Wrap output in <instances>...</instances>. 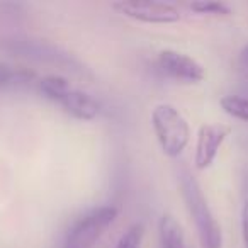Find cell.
<instances>
[{
	"instance_id": "cell-1",
	"label": "cell",
	"mask_w": 248,
	"mask_h": 248,
	"mask_svg": "<svg viewBox=\"0 0 248 248\" xmlns=\"http://www.w3.org/2000/svg\"><path fill=\"white\" fill-rule=\"evenodd\" d=\"M179 187L186 207L189 211L190 219L194 221L197 236H199L202 248H221L223 247V231L219 223L214 217L207 199L202 192V187L197 182L194 173L187 167H180L179 172Z\"/></svg>"
},
{
	"instance_id": "cell-2",
	"label": "cell",
	"mask_w": 248,
	"mask_h": 248,
	"mask_svg": "<svg viewBox=\"0 0 248 248\" xmlns=\"http://www.w3.org/2000/svg\"><path fill=\"white\" fill-rule=\"evenodd\" d=\"M39 90L46 99L60 104L65 112L80 121H92L99 116L100 104L87 92L72 87V83L60 75H48L39 80Z\"/></svg>"
},
{
	"instance_id": "cell-3",
	"label": "cell",
	"mask_w": 248,
	"mask_h": 248,
	"mask_svg": "<svg viewBox=\"0 0 248 248\" xmlns=\"http://www.w3.org/2000/svg\"><path fill=\"white\" fill-rule=\"evenodd\" d=\"M152 126L162 152L170 158L182 155L190 140L187 119L172 104H158L152 112Z\"/></svg>"
},
{
	"instance_id": "cell-4",
	"label": "cell",
	"mask_w": 248,
	"mask_h": 248,
	"mask_svg": "<svg viewBox=\"0 0 248 248\" xmlns=\"http://www.w3.org/2000/svg\"><path fill=\"white\" fill-rule=\"evenodd\" d=\"M117 207L100 206L83 214L66 233L63 248H92L116 221Z\"/></svg>"
},
{
	"instance_id": "cell-5",
	"label": "cell",
	"mask_w": 248,
	"mask_h": 248,
	"mask_svg": "<svg viewBox=\"0 0 248 248\" xmlns=\"http://www.w3.org/2000/svg\"><path fill=\"white\" fill-rule=\"evenodd\" d=\"M0 46L5 51L12 53L14 56L53 63V65L66 66V68H78L80 66L73 56H70L66 51L60 49L58 46L46 41V39L28 38V36H11V38L2 39Z\"/></svg>"
},
{
	"instance_id": "cell-6",
	"label": "cell",
	"mask_w": 248,
	"mask_h": 248,
	"mask_svg": "<svg viewBox=\"0 0 248 248\" xmlns=\"http://www.w3.org/2000/svg\"><path fill=\"white\" fill-rule=\"evenodd\" d=\"M119 14L146 24H173L180 19V11L173 4L150 0V2H116L112 4Z\"/></svg>"
},
{
	"instance_id": "cell-7",
	"label": "cell",
	"mask_w": 248,
	"mask_h": 248,
	"mask_svg": "<svg viewBox=\"0 0 248 248\" xmlns=\"http://www.w3.org/2000/svg\"><path fill=\"white\" fill-rule=\"evenodd\" d=\"M158 65L167 75L182 83H199L206 77L202 65L199 62H196L192 56L175 51V49L160 51Z\"/></svg>"
},
{
	"instance_id": "cell-8",
	"label": "cell",
	"mask_w": 248,
	"mask_h": 248,
	"mask_svg": "<svg viewBox=\"0 0 248 248\" xmlns=\"http://www.w3.org/2000/svg\"><path fill=\"white\" fill-rule=\"evenodd\" d=\"M228 136V128L219 124H204L199 128L196 141V155L194 165L197 170H206L216 160L219 148Z\"/></svg>"
},
{
	"instance_id": "cell-9",
	"label": "cell",
	"mask_w": 248,
	"mask_h": 248,
	"mask_svg": "<svg viewBox=\"0 0 248 248\" xmlns=\"http://www.w3.org/2000/svg\"><path fill=\"white\" fill-rule=\"evenodd\" d=\"M160 241L162 248H186L182 226L172 214H163L160 219Z\"/></svg>"
},
{
	"instance_id": "cell-10",
	"label": "cell",
	"mask_w": 248,
	"mask_h": 248,
	"mask_svg": "<svg viewBox=\"0 0 248 248\" xmlns=\"http://www.w3.org/2000/svg\"><path fill=\"white\" fill-rule=\"evenodd\" d=\"M34 73L26 68H14V66L0 63V89L5 87H24L34 80Z\"/></svg>"
},
{
	"instance_id": "cell-11",
	"label": "cell",
	"mask_w": 248,
	"mask_h": 248,
	"mask_svg": "<svg viewBox=\"0 0 248 248\" xmlns=\"http://www.w3.org/2000/svg\"><path fill=\"white\" fill-rule=\"evenodd\" d=\"M221 107H223V110L228 116L248 123V97L224 95L221 99Z\"/></svg>"
},
{
	"instance_id": "cell-12",
	"label": "cell",
	"mask_w": 248,
	"mask_h": 248,
	"mask_svg": "<svg viewBox=\"0 0 248 248\" xmlns=\"http://www.w3.org/2000/svg\"><path fill=\"white\" fill-rule=\"evenodd\" d=\"M145 236V226L141 223H135L121 234L116 248H140Z\"/></svg>"
},
{
	"instance_id": "cell-13",
	"label": "cell",
	"mask_w": 248,
	"mask_h": 248,
	"mask_svg": "<svg viewBox=\"0 0 248 248\" xmlns=\"http://www.w3.org/2000/svg\"><path fill=\"white\" fill-rule=\"evenodd\" d=\"M197 14H207V16H228L230 7L223 2H192L189 5Z\"/></svg>"
},
{
	"instance_id": "cell-14",
	"label": "cell",
	"mask_w": 248,
	"mask_h": 248,
	"mask_svg": "<svg viewBox=\"0 0 248 248\" xmlns=\"http://www.w3.org/2000/svg\"><path fill=\"white\" fill-rule=\"evenodd\" d=\"M241 234H243L245 248H248V201L243 204V209H241Z\"/></svg>"
},
{
	"instance_id": "cell-15",
	"label": "cell",
	"mask_w": 248,
	"mask_h": 248,
	"mask_svg": "<svg viewBox=\"0 0 248 248\" xmlns=\"http://www.w3.org/2000/svg\"><path fill=\"white\" fill-rule=\"evenodd\" d=\"M238 62H240V66H241V68L247 70V72H248V45L245 46L243 49H241L240 60H238Z\"/></svg>"
}]
</instances>
